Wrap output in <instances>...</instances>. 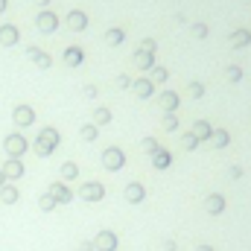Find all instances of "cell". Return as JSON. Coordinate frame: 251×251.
Returning <instances> with one entry per match:
<instances>
[{
	"label": "cell",
	"instance_id": "cell-2",
	"mask_svg": "<svg viewBox=\"0 0 251 251\" xmlns=\"http://www.w3.org/2000/svg\"><path fill=\"white\" fill-rule=\"evenodd\" d=\"M21 173H24L21 161H18V158H9L6 167H3V176H6V178H21Z\"/></svg>",
	"mask_w": 251,
	"mask_h": 251
},
{
	"label": "cell",
	"instance_id": "cell-6",
	"mask_svg": "<svg viewBox=\"0 0 251 251\" xmlns=\"http://www.w3.org/2000/svg\"><path fill=\"white\" fill-rule=\"evenodd\" d=\"M3 184H6V176H3V173H0V187H3Z\"/></svg>",
	"mask_w": 251,
	"mask_h": 251
},
{
	"label": "cell",
	"instance_id": "cell-3",
	"mask_svg": "<svg viewBox=\"0 0 251 251\" xmlns=\"http://www.w3.org/2000/svg\"><path fill=\"white\" fill-rule=\"evenodd\" d=\"M0 199H3L6 204H15V201H18V190L9 187V184H3V187H0Z\"/></svg>",
	"mask_w": 251,
	"mask_h": 251
},
{
	"label": "cell",
	"instance_id": "cell-4",
	"mask_svg": "<svg viewBox=\"0 0 251 251\" xmlns=\"http://www.w3.org/2000/svg\"><path fill=\"white\" fill-rule=\"evenodd\" d=\"M15 117H18V123H29V120H32V114H29L26 108H21V111H18Z\"/></svg>",
	"mask_w": 251,
	"mask_h": 251
},
{
	"label": "cell",
	"instance_id": "cell-5",
	"mask_svg": "<svg viewBox=\"0 0 251 251\" xmlns=\"http://www.w3.org/2000/svg\"><path fill=\"white\" fill-rule=\"evenodd\" d=\"M41 207L50 210V207H53V196H44V199H41Z\"/></svg>",
	"mask_w": 251,
	"mask_h": 251
},
{
	"label": "cell",
	"instance_id": "cell-1",
	"mask_svg": "<svg viewBox=\"0 0 251 251\" xmlns=\"http://www.w3.org/2000/svg\"><path fill=\"white\" fill-rule=\"evenodd\" d=\"M26 149V143H24V137H18V134H12V137H6V152L12 155V158H18L21 152Z\"/></svg>",
	"mask_w": 251,
	"mask_h": 251
}]
</instances>
